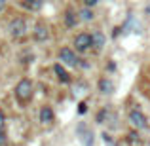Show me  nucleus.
<instances>
[{
    "label": "nucleus",
    "instance_id": "nucleus-1",
    "mask_svg": "<svg viewBox=\"0 0 150 146\" xmlns=\"http://www.w3.org/2000/svg\"><path fill=\"white\" fill-rule=\"evenodd\" d=\"M33 91H34L33 82L27 80V78L21 80L17 85H15V97H17L19 102H29L30 99H33Z\"/></svg>",
    "mask_w": 150,
    "mask_h": 146
},
{
    "label": "nucleus",
    "instance_id": "nucleus-2",
    "mask_svg": "<svg viewBox=\"0 0 150 146\" xmlns=\"http://www.w3.org/2000/svg\"><path fill=\"white\" fill-rule=\"evenodd\" d=\"M27 30H29V27H27V21L21 17L13 19V21L10 23V34L13 38H23L27 34Z\"/></svg>",
    "mask_w": 150,
    "mask_h": 146
},
{
    "label": "nucleus",
    "instance_id": "nucleus-3",
    "mask_svg": "<svg viewBox=\"0 0 150 146\" xmlns=\"http://www.w3.org/2000/svg\"><path fill=\"white\" fill-rule=\"evenodd\" d=\"M127 118H129V123H131L133 127H137V129H144V127H148L146 116H144L141 110H131Z\"/></svg>",
    "mask_w": 150,
    "mask_h": 146
},
{
    "label": "nucleus",
    "instance_id": "nucleus-4",
    "mask_svg": "<svg viewBox=\"0 0 150 146\" xmlns=\"http://www.w3.org/2000/svg\"><path fill=\"white\" fill-rule=\"evenodd\" d=\"M74 46H76L78 51H88L89 48H91V34H88V32L76 34V38H74Z\"/></svg>",
    "mask_w": 150,
    "mask_h": 146
},
{
    "label": "nucleus",
    "instance_id": "nucleus-5",
    "mask_svg": "<svg viewBox=\"0 0 150 146\" xmlns=\"http://www.w3.org/2000/svg\"><path fill=\"white\" fill-rule=\"evenodd\" d=\"M59 59H61L65 65H69V66H76V65H78L76 53H74L70 48H63L61 51H59Z\"/></svg>",
    "mask_w": 150,
    "mask_h": 146
},
{
    "label": "nucleus",
    "instance_id": "nucleus-6",
    "mask_svg": "<svg viewBox=\"0 0 150 146\" xmlns=\"http://www.w3.org/2000/svg\"><path fill=\"white\" fill-rule=\"evenodd\" d=\"M33 36H34V40H38V42H44V40H48L50 38V30H48V27L44 25V23H36V27H34V30H33Z\"/></svg>",
    "mask_w": 150,
    "mask_h": 146
},
{
    "label": "nucleus",
    "instance_id": "nucleus-7",
    "mask_svg": "<svg viewBox=\"0 0 150 146\" xmlns=\"http://www.w3.org/2000/svg\"><path fill=\"white\" fill-rule=\"evenodd\" d=\"M53 120H55V114H53V110H51V106H42L40 121L46 125V123H53Z\"/></svg>",
    "mask_w": 150,
    "mask_h": 146
},
{
    "label": "nucleus",
    "instance_id": "nucleus-8",
    "mask_svg": "<svg viewBox=\"0 0 150 146\" xmlns=\"http://www.w3.org/2000/svg\"><path fill=\"white\" fill-rule=\"evenodd\" d=\"M91 46L99 51L103 46H105V36H103L101 30H95V32H91Z\"/></svg>",
    "mask_w": 150,
    "mask_h": 146
},
{
    "label": "nucleus",
    "instance_id": "nucleus-9",
    "mask_svg": "<svg viewBox=\"0 0 150 146\" xmlns=\"http://www.w3.org/2000/svg\"><path fill=\"white\" fill-rule=\"evenodd\" d=\"M53 70H55V74H57V78L61 82H70V74L65 70V66H63L61 63H57V65L53 66Z\"/></svg>",
    "mask_w": 150,
    "mask_h": 146
},
{
    "label": "nucleus",
    "instance_id": "nucleus-10",
    "mask_svg": "<svg viewBox=\"0 0 150 146\" xmlns=\"http://www.w3.org/2000/svg\"><path fill=\"white\" fill-rule=\"evenodd\" d=\"M99 89H101V93H112L114 84L110 80H106V78H103V80H99Z\"/></svg>",
    "mask_w": 150,
    "mask_h": 146
},
{
    "label": "nucleus",
    "instance_id": "nucleus-11",
    "mask_svg": "<svg viewBox=\"0 0 150 146\" xmlns=\"http://www.w3.org/2000/svg\"><path fill=\"white\" fill-rule=\"evenodd\" d=\"M23 6H25L27 10H30V11H36V10H40L42 0H23Z\"/></svg>",
    "mask_w": 150,
    "mask_h": 146
},
{
    "label": "nucleus",
    "instance_id": "nucleus-12",
    "mask_svg": "<svg viewBox=\"0 0 150 146\" xmlns=\"http://www.w3.org/2000/svg\"><path fill=\"white\" fill-rule=\"evenodd\" d=\"M65 21H67V25H69V27H74V25H76V21H78L76 13H74L72 10H67V13H65Z\"/></svg>",
    "mask_w": 150,
    "mask_h": 146
},
{
    "label": "nucleus",
    "instance_id": "nucleus-13",
    "mask_svg": "<svg viewBox=\"0 0 150 146\" xmlns=\"http://www.w3.org/2000/svg\"><path fill=\"white\" fill-rule=\"evenodd\" d=\"M80 17L84 19V21H91V19H93V11H91V8H88V6H86L84 10L80 11Z\"/></svg>",
    "mask_w": 150,
    "mask_h": 146
},
{
    "label": "nucleus",
    "instance_id": "nucleus-14",
    "mask_svg": "<svg viewBox=\"0 0 150 146\" xmlns=\"http://www.w3.org/2000/svg\"><path fill=\"white\" fill-rule=\"evenodd\" d=\"M127 140H129V144H131V146H139L141 144V139H139V135H137V133H129V135H127Z\"/></svg>",
    "mask_w": 150,
    "mask_h": 146
},
{
    "label": "nucleus",
    "instance_id": "nucleus-15",
    "mask_svg": "<svg viewBox=\"0 0 150 146\" xmlns=\"http://www.w3.org/2000/svg\"><path fill=\"white\" fill-rule=\"evenodd\" d=\"M4 125H6V116H4V112H2V110H0V133H2Z\"/></svg>",
    "mask_w": 150,
    "mask_h": 146
},
{
    "label": "nucleus",
    "instance_id": "nucleus-16",
    "mask_svg": "<svg viewBox=\"0 0 150 146\" xmlns=\"http://www.w3.org/2000/svg\"><path fill=\"white\" fill-rule=\"evenodd\" d=\"M97 2H99V0H84V6H88V8H93Z\"/></svg>",
    "mask_w": 150,
    "mask_h": 146
},
{
    "label": "nucleus",
    "instance_id": "nucleus-17",
    "mask_svg": "<svg viewBox=\"0 0 150 146\" xmlns=\"http://www.w3.org/2000/svg\"><path fill=\"white\" fill-rule=\"evenodd\" d=\"M6 10V0H0V13Z\"/></svg>",
    "mask_w": 150,
    "mask_h": 146
},
{
    "label": "nucleus",
    "instance_id": "nucleus-18",
    "mask_svg": "<svg viewBox=\"0 0 150 146\" xmlns=\"http://www.w3.org/2000/svg\"><path fill=\"white\" fill-rule=\"evenodd\" d=\"M0 144H4V135L0 133Z\"/></svg>",
    "mask_w": 150,
    "mask_h": 146
}]
</instances>
